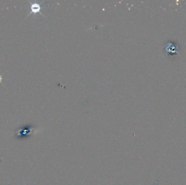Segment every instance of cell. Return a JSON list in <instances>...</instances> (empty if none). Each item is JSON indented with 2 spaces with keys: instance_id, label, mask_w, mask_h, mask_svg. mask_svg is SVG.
Returning <instances> with one entry per match:
<instances>
[{
  "instance_id": "obj_1",
  "label": "cell",
  "mask_w": 186,
  "mask_h": 185,
  "mask_svg": "<svg viewBox=\"0 0 186 185\" xmlns=\"http://www.w3.org/2000/svg\"><path fill=\"white\" fill-rule=\"evenodd\" d=\"M28 2L31 4V11L30 12V13L28 14L27 17L30 16L32 14H36L37 13H39L41 15H42V13L40 12V9H41V7H40V3H42V2L40 3H32V2L28 1Z\"/></svg>"
},
{
  "instance_id": "obj_2",
  "label": "cell",
  "mask_w": 186,
  "mask_h": 185,
  "mask_svg": "<svg viewBox=\"0 0 186 185\" xmlns=\"http://www.w3.org/2000/svg\"><path fill=\"white\" fill-rule=\"evenodd\" d=\"M2 76L0 74V83H2Z\"/></svg>"
}]
</instances>
